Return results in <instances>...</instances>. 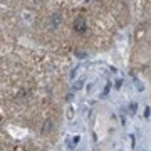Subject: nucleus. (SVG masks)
Segmentation results:
<instances>
[{"label":"nucleus","mask_w":151,"mask_h":151,"mask_svg":"<svg viewBox=\"0 0 151 151\" xmlns=\"http://www.w3.org/2000/svg\"><path fill=\"white\" fill-rule=\"evenodd\" d=\"M72 29H74L76 34H84L87 30V20L84 17H77L72 24Z\"/></svg>","instance_id":"obj_1"},{"label":"nucleus","mask_w":151,"mask_h":151,"mask_svg":"<svg viewBox=\"0 0 151 151\" xmlns=\"http://www.w3.org/2000/svg\"><path fill=\"white\" fill-rule=\"evenodd\" d=\"M60 24H62V14H60V12H55V14H52V17L49 19V27L52 29V30H55V29L59 27Z\"/></svg>","instance_id":"obj_2"},{"label":"nucleus","mask_w":151,"mask_h":151,"mask_svg":"<svg viewBox=\"0 0 151 151\" xmlns=\"http://www.w3.org/2000/svg\"><path fill=\"white\" fill-rule=\"evenodd\" d=\"M52 128H54V123H52V121H45V123H44V128H42V134L50 133V131H52Z\"/></svg>","instance_id":"obj_3"},{"label":"nucleus","mask_w":151,"mask_h":151,"mask_svg":"<svg viewBox=\"0 0 151 151\" xmlns=\"http://www.w3.org/2000/svg\"><path fill=\"white\" fill-rule=\"evenodd\" d=\"M129 113H131V114H134V113H136V104H134V103L131 104V111H129Z\"/></svg>","instance_id":"obj_4"},{"label":"nucleus","mask_w":151,"mask_h":151,"mask_svg":"<svg viewBox=\"0 0 151 151\" xmlns=\"http://www.w3.org/2000/svg\"><path fill=\"white\" fill-rule=\"evenodd\" d=\"M81 87H82V81H79L77 84H76V89H81Z\"/></svg>","instance_id":"obj_5"}]
</instances>
